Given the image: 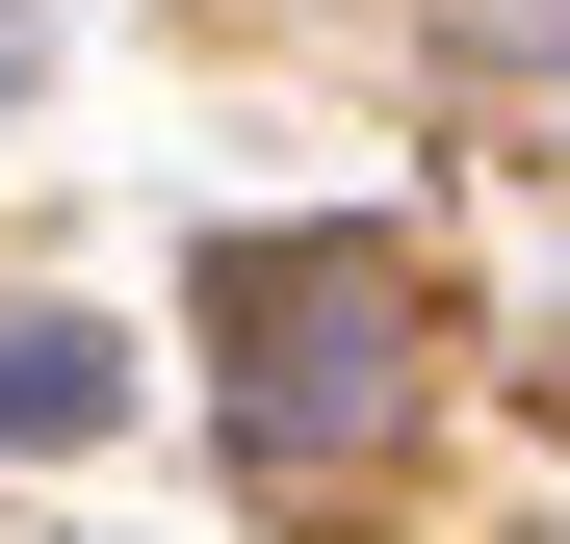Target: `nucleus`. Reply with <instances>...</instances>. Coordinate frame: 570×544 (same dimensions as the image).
<instances>
[{
  "instance_id": "f257e3e1",
  "label": "nucleus",
  "mask_w": 570,
  "mask_h": 544,
  "mask_svg": "<svg viewBox=\"0 0 570 544\" xmlns=\"http://www.w3.org/2000/svg\"><path fill=\"white\" fill-rule=\"evenodd\" d=\"M208 337H234V441L285 493H337L363 441L415 415V234H234Z\"/></svg>"
},
{
  "instance_id": "f03ea898",
  "label": "nucleus",
  "mask_w": 570,
  "mask_h": 544,
  "mask_svg": "<svg viewBox=\"0 0 570 544\" xmlns=\"http://www.w3.org/2000/svg\"><path fill=\"white\" fill-rule=\"evenodd\" d=\"M105 389H130V363L78 337V311H27V337H0V441H105Z\"/></svg>"
}]
</instances>
